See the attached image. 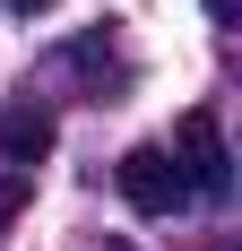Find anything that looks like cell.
Masks as SVG:
<instances>
[{"mask_svg": "<svg viewBox=\"0 0 242 251\" xmlns=\"http://www.w3.org/2000/svg\"><path fill=\"white\" fill-rule=\"evenodd\" d=\"M199 9H208L217 26H234V9H242V0H199Z\"/></svg>", "mask_w": 242, "mask_h": 251, "instance_id": "6", "label": "cell"}, {"mask_svg": "<svg viewBox=\"0 0 242 251\" xmlns=\"http://www.w3.org/2000/svg\"><path fill=\"white\" fill-rule=\"evenodd\" d=\"M104 251H130V243H104Z\"/></svg>", "mask_w": 242, "mask_h": 251, "instance_id": "8", "label": "cell"}, {"mask_svg": "<svg viewBox=\"0 0 242 251\" xmlns=\"http://www.w3.org/2000/svg\"><path fill=\"white\" fill-rule=\"evenodd\" d=\"M18 200H26V174H0V217H9Z\"/></svg>", "mask_w": 242, "mask_h": 251, "instance_id": "5", "label": "cell"}, {"mask_svg": "<svg viewBox=\"0 0 242 251\" xmlns=\"http://www.w3.org/2000/svg\"><path fill=\"white\" fill-rule=\"evenodd\" d=\"M113 182H121V200L139 208V217H173V208L191 200V182H182V165H173V156L156 148V139L121 156V165H113Z\"/></svg>", "mask_w": 242, "mask_h": 251, "instance_id": "2", "label": "cell"}, {"mask_svg": "<svg viewBox=\"0 0 242 251\" xmlns=\"http://www.w3.org/2000/svg\"><path fill=\"white\" fill-rule=\"evenodd\" d=\"M52 139H61V130H52V104H35V96H9V104H0V156H9L18 174L44 165Z\"/></svg>", "mask_w": 242, "mask_h": 251, "instance_id": "3", "label": "cell"}, {"mask_svg": "<svg viewBox=\"0 0 242 251\" xmlns=\"http://www.w3.org/2000/svg\"><path fill=\"white\" fill-rule=\"evenodd\" d=\"M0 9H18V18H44V9H52V0H0Z\"/></svg>", "mask_w": 242, "mask_h": 251, "instance_id": "7", "label": "cell"}, {"mask_svg": "<svg viewBox=\"0 0 242 251\" xmlns=\"http://www.w3.org/2000/svg\"><path fill=\"white\" fill-rule=\"evenodd\" d=\"M173 165H182V182H191V200H234V156H225V130L217 113H182V130H173Z\"/></svg>", "mask_w": 242, "mask_h": 251, "instance_id": "1", "label": "cell"}, {"mask_svg": "<svg viewBox=\"0 0 242 251\" xmlns=\"http://www.w3.org/2000/svg\"><path fill=\"white\" fill-rule=\"evenodd\" d=\"M61 70H78L87 87H96V104H104L113 87H130V52L113 44V26H87V35H70V52H61Z\"/></svg>", "mask_w": 242, "mask_h": 251, "instance_id": "4", "label": "cell"}]
</instances>
